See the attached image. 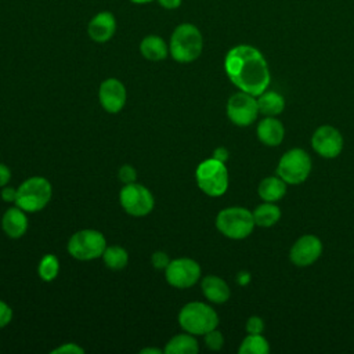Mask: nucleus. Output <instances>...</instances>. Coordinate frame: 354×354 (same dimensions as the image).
<instances>
[{
    "label": "nucleus",
    "instance_id": "4c0bfd02",
    "mask_svg": "<svg viewBox=\"0 0 354 354\" xmlns=\"http://www.w3.org/2000/svg\"><path fill=\"white\" fill-rule=\"evenodd\" d=\"M130 1L134 3V4H147V3H151L153 0H130Z\"/></svg>",
    "mask_w": 354,
    "mask_h": 354
},
{
    "label": "nucleus",
    "instance_id": "7ed1b4c3",
    "mask_svg": "<svg viewBox=\"0 0 354 354\" xmlns=\"http://www.w3.org/2000/svg\"><path fill=\"white\" fill-rule=\"evenodd\" d=\"M178 324L191 335H205L217 328L218 315L210 306L201 301H192L180 310Z\"/></svg>",
    "mask_w": 354,
    "mask_h": 354
},
{
    "label": "nucleus",
    "instance_id": "2eb2a0df",
    "mask_svg": "<svg viewBox=\"0 0 354 354\" xmlns=\"http://www.w3.org/2000/svg\"><path fill=\"white\" fill-rule=\"evenodd\" d=\"M116 32V18L111 11L97 12L87 25L88 37L95 43L109 41Z\"/></svg>",
    "mask_w": 354,
    "mask_h": 354
},
{
    "label": "nucleus",
    "instance_id": "393cba45",
    "mask_svg": "<svg viewBox=\"0 0 354 354\" xmlns=\"http://www.w3.org/2000/svg\"><path fill=\"white\" fill-rule=\"evenodd\" d=\"M105 266L111 270H122L127 264L129 254L122 246H106L102 253Z\"/></svg>",
    "mask_w": 354,
    "mask_h": 354
},
{
    "label": "nucleus",
    "instance_id": "dca6fc26",
    "mask_svg": "<svg viewBox=\"0 0 354 354\" xmlns=\"http://www.w3.org/2000/svg\"><path fill=\"white\" fill-rule=\"evenodd\" d=\"M283 136V124L274 116H267L257 124V137L264 145L277 147L282 142Z\"/></svg>",
    "mask_w": 354,
    "mask_h": 354
},
{
    "label": "nucleus",
    "instance_id": "39448f33",
    "mask_svg": "<svg viewBox=\"0 0 354 354\" xmlns=\"http://www.w3.org/2000/svg\"><path fill=\"white\" fill-rule=\"evenodd\" d=\"M53 195L51 184L44 177H30L17 189L15 203L28 213H35L46 207Z\"/></svg>",
    "mask_w": 354,
    "mask_h": 354
},
{
    "label": "nucleus",
    "instance_id": "7c9ffc66",
    "mask_svg": "<svg viewBox=\"0 0 354 354\" xmlns=\"http://www.w3.org/2000/svg\"><path fill=\"white\" fill-rule=\"evenodd\" d=\"M51 353L53 354H82V353H84V350L75 343H65V344L54 348Z\"/></svg>",
    "mask_w": 354,
    "mask_h": 354
},
{
    "label": "nucleus",
    "instance_id": "cd10ccee",
    "mask_svg": "<svg viewBox=\"0 0 354 354\" xmlns=\"http://www.w3.org/2000/svg\"><path fill=\"white\" fill-rule=\"evenodd\" d=\"M245 328H246V332H248V333H250V335H259V333H261L263 329H264V322H263V319H261L260 317L253 315V317H250V318L248 319Z\"/></svg>",
    "mask_w": 354,
    "mask_h": 354
},
{
    "label": "nucleus",
    "instance_id": "0eeeda50",
    "mask_svg": "<svg viewBox=\"0 0 354 354\" xmlns=\"http://www.w3.org/2000/svg\"><path fill=\"white\" fill-rule=\"evenodd\" d=\"M311 171L310 155L301 148H293L279 159L277 173L286 184H300L307 180Z\"/></svg>",
    "mask_w": 354,
    "mask_h": 354
},
{
    "label": "nucleus",
    "instance_id": "c756f323",
    "mask_svg": "<svg viewBox=\"0 0 354 354\" xmlns=\"http://www.w3.org/2000/svg\"><path fill=\"white\" fill-rule=\"evenodd\" d=\"M151 261H152V266H153L156 270H163V268H166V267L169 266L170 259H169V256H167L165 252H155V253L152 254Z\"/></svg>",
    "mask_w": 354,
    "mask_h": 354
},
{
    "label": "nucleus",
    "instance_id": "aec40b11",
    "mask_svg": "<svg viewBox=\"0 0 354 354\" xmlns=\"http://www.w3.org/2000/svg\"><path fill=\"white\" fill-rule=\"evenodd\" d=\"M257 192L264 202H277L286 194V183L278 177H266L260 181Z\"/></svg>",
    "mask_w": 354,
    "mask_h": 354
},
{
    "label": "nucleus",
    "instance_id": "20e7f679",
    "mask_svg": "<svg viewBox=\"0 0 354 354\" xmlns=\"http://www.w3.org/2000/svg\"><path fill=\"white\" fill-rule=\"evenodd\" d=\"M254 225L253 213L246 207H225L218 212L216 217L217 230L231 239H243L249 236Z\"/></svg>",
    "mask_w": 354,
    "mask_h": 354
},
{
    "label": "nucleus",
    "instance_id": "1a4fd4ad",
    "mask_svg": "<svg viewBox=\"0 0 354 354\" xmlns=\"http://www.w3.org/2000/svg\"><path fill=\"white\" fill-rule=\"evenodd\" d=\"M122 207L131 216H145L153 209V196L142 184H126L119 195Z\"/></svg>",
    "mask_w": 354,
    "mask_h": 354
},
{
    "label": "nucleus",
    "instance_id": "9b49d317",
    "mask_svg": "<svg viewBox=\"0 0 354 354\" xmlns=\"http://www.w3.org/2000/svg\"><path fill=\"white\" fill-rule=\"evenodd\" d=\"M165 275L169 285L178 289H185L198 282L201 277V267L192 259H176L171 260L165 268Z\"/></svg>",
    "mask_w": 354,
    "mask_h": 354
},
{
    "label": "nucleus",
    "instance_id": "f03ea898",
    "mask_svg": "<svg viewBox=\"0 0 354 354\" xmlns=\"http://www.w3.org/2000/svg\"><path fill=\"white\" fill-rule=\"evenodd\" d=\"M203 50V37L201 30L189 22L180 24L174 28L170 41L169 54L180 64L195 61Z\"/></svg>",
    "mask_w": 354,
    "mask_h": 354
},
{
    "label": "nucleus",
    "instance_id": "c9c22d12",
    "mask_svg": "<svg viewBox=\"0 0 354 354\" xmlns=\"http://www.w3.org/2000/svg\"><path fill=\"white\" fill-rule=\"evenodd\" d=\"M213 158L224 163V162L228 159V151H227L224 147H218V148H216V149H214V152H213Z\"/></svg>",
    "mask_w": 354,
    "mask_h": 354
},
{
    "label": "nucleus",
    "instance_id": "c85d7f7f",
    "mask_svg": "<svg viewBox=\"0 0 354 354\" xmlns=\"http://www.w3.org/2000/svg\"><path fill=\"white\" fill-rule=\"evenodd\" d=\"M119 178H120V181L124 183V184H131V183H134L136 178H137V171H136V169H134L133 166L124 165V166H122L120 170H119Z\"/></svg>",
    "mask_w": 354,
    "mask_h": 354
},
{
    "label": "nucleus",
    "instance_id": "2f4dec72",
    "mask_svg": "<svg viewBox=\"0 0 354 354\" xmlns=\"http://www.w3.org/2000/svg\"><path fill=\"white\" fill-rule=\"evenodd\" d=\"M11 318H12L11 307L7 303L0 300V328H4L6 325H8Z\"/></svg>",
    "mask_w": 354,
    "mask_h": 354
},
{
    "label": "nucleus",
    "instance_id": "f3484780",
    "mask_svg": "<svg viewBox=\"0 0 354 354\" xmlns=\"http://www.w3.org/2000/svg\"><path fill=\"white\" fill-rule=\"evenodd\" d=\"M1 228L10 238H21L28 230V218L21 207H10L1 218Z\"/></svg>",
    "mask_w": 354,
    "mask_h": 354
},
{
    "label": "nucleus",
    "instance_id": "4be33fe9",
    "mask_svg": "<svg viewBox=\"0 0 354 354\" xmlns=\"http://www.w3.org/2000/svg\"><path fill=\"white\" fill-rule=\"evenodd\" d=\"M259 112L266 116H277L285 109V100L275 91H264L257 100Z\"/></svg>",
    "mask_w": 354,
    "mask_h": 354
},
{
    "label": "nucleus",
    "instance_id": "423d86ee",
    "mask_svg": "<svg viewBox=\"0 0 354 354\" xmlns=\"http://www.w3.org/2000/svg\"><path fill=\"white\" fill-rule=\"evenodd\" d=\"M198 187L209 196H220L228 188V171L223 162L212 158L196 167Z\"/></svg>",
    "mask_w": 354,
    "mask_h": 354
},
{
    "label": "nucleus",
    "instance_id": "5701e85b",
    "mask_svg": "<svg viewBox=\"0 0 354 354\" xmlns=\"http://www.w3.org/2000/svg\"><path fill=\"white\" fill-rule=\"evenodd\" d=\"M253 213L254 224L259 227H271L281 218V210L274 202H264L259 205Z\"/></svg>",
    "mask_w": 354,
    "mask_h": 354
},
{
    "label": "nucleus",
    "instance_id": "bb28decb",
    "mask_svg": "<svg viewBox=\"0 0 354 354\" xmlns=\"http://www.w3.org/2000/svg\"><path fill=\"white\" fill-rule=\"evenodd\" d=\"M205 343H206L207 348L217 351L224 344V336L217 329H213V330L205 333Z\"/></svg>",
    "mask_w": 354,
    "mask_h": 354
},
{
    "label": "nucleus",
    "instance_id": "f8f14e48",
    "mask_svg": "<svg viewBox=\"0 0 354 354\" xmlns=\"http://www.w3.org/2000/svg\"><path fill=\"white\" fill-rule=\"evenodd\" d=\"M313 149L322 158H336L343 149V137L340 131L329 124L318 127L311 137Z\"/></svg>",
    "mask_w": 354,
    "mask_h": 354
},
{
    "label": "nucleus",
    "instance_id": "72a5a7b5",
    "mask_svg": "<svg viewBox=\"0 0 354 354\" xmlns=\"http://www.w3.org/2000/svg\"><path fill=\"white\" fill-rule=\"evenodd\" d=\"M1 196L6 202H15L17 199V189L12 187H6L1 191Z\"/></svg>",
    "mask_w": 354,
    "mask_h": 354
},
{
    "label": "nucleus",
    "instance_id": "9d476101",
    "mask_svg": "<svg viewBox=\"0 0 354 354\" xmlns=\"http://www.w3.org/2000/svg\"><path fill=\"white\" fill-rule=\"evenodd\" d=\"M257 115L259 106L254 95L239 91L230 97L227 102V116L234 124L241 127L249 126L256 120Z\"/></svg>",
    "mask_w": 354,
    "mask_h": 354
},
{
    "label": "nucleus",
    "instance_id": "f704fd0d",
    "mask_svg": "<svg viewBox=\"0 0 354 354\" xmlns=\"http://www.w3.org/2000/svg\"><path fill=\"white\" fill-rule=\"evenodd\" d=\"M158 3L165 10H177L181 6L183 0H158Z\"/></svg>",
    "mask_w": 354,
    "mask_h": 354
},
{
    "label": "nucleus",
    "instance_id": "412c9836",
    "mask_svg": "<svg viewBox=\"0 0 354 354\" xmlns=\"http://www.w3.org/2000/svg\"><path fill=\"white\" fill-rule=\"evenodd\" d=\"M166 354H196L198 342L191 333H181L170 339L163 350Z\"/></svg>",
    "mask_w": 354,
    "mask_h": 354
},
{
    "label": "nucleus",
    "instance_id": "4468645a",
    "mask_svg": "<svg viewBox=\"0 0 354 354\" xmlns=\"http://www.w3.org/2000/svg\"><path fill=\"white\" fill-rule=\"evenodd\" d=\"M101 106L109 113H118L126 104L127 93L123 83L118 79H106L101 83L98 91Z\"/></svg>",
    "mask_w": 354,
    "mask_h": 354
},
{
    "label": "nucleus",
    "instance_id": "6ab92c4d",
    "mask_svg": "<svg viewBox=\"0 0 354 354\" xmlns=\"http://www.w3.org/2000/svg\"><path fill=\"white\" fill-rule=\"evenodd\" d=\"M140 53L148 61H162L169 55V46L158 35H148L140 43Z\"/></svg>",
    "mask_w": 354,
    "mask_h": 354
},
{
    "label": "nucleus",
    "instance_id": "a211bd4d",
    "mask_svg": "<svg viewBox=\"0 0 354 354\" xmlns=\"http://www.w3.org/2000/svg\"><path fill=\"white\" fill-rule=\"evenodd\" d=\"M202 292L212 303H225L230 299V288L224 279L216 275H207L202 279Z\"/></svg>",
    "mask_w": 354,
    "mask_h": 354
},
{
    "label": "nucleus",
    "instance_id": "473e14b6",
    "mask_svg": "<svg viewBox=\"0 0 354 354\" xmlns=\"http://www.w3.org/2000/svg\"><path fill=\"white\" fill-rule=\"evenodd\" d=\"M10 178H11L10 169L6 165L0 163V188L6 187V184L10 181Z\"/></svg>",
    "mask_w": 354,
    "mask_h": 354
},
{
    "label": "nucleus",
    "instance_id": "6e6552de",
    "mask_svg": "<svg viewBox=\"0 0 354 354\" xmlns=\"http://www.w3.org/2000/svg\"><path fill=\"white\" fill-rule=\"evenodd\" d=\"M106 248L105 236L97 230H80L68 242V252L77 260H93L101 257Z\"/></svg>",
    "mask_w": 354,
    "mask_h": 354
},
{
    "label": "nucleus",
    "instance_id": "e433bc0d",
    "mask_svg": "<svg viewBox=\"0 0 354 354\" xmlns=\"http://www.w3.org/2000/svg\"><path fill=\"white\" fill-rule=\"evenodd\" d=\"M147 353H153V354H162V350H159V348H144V350H141V354H147Z\"/></svg>",
    "mask_w": 354,
    "mask_h": 354
},
{
    "label": "nucleus",
    "instance_id": "b1692460",
    "mask_svg": "<svg viewBox=\"0 0 354 354\" xmlns=\"http://www.w3.org/2000/svg\"><path fill=\"white\" fill-rule=\"evenodd\" d=\"M239 354H268L270 353V344L266 337L259 335H248L241 346H239Z\"/></svg>",
    "mask_w": 354,
    "mask_h": 354
},
{
    "label": "nucleus",
    "instance_id": "a878e982",
    "mask_svg": "<svg viewBox=\"0 0 354 354\" xmlns=\"http://www.w3.org/2000/svg\"><path fill=\"white\" fill-rule=\"evenodd\" d=\"M58 271H59V261L54 254H46L41 257L39 263V277L43 281L50 282L55 279V277L58 275Z\"/></svg>",
    "mask_w": 354,
    "mask_h": 354
},
{
    "label": "nucleus",
    "instance_id": "ddd939ff",
    "mask_svg": "<svg viewBox=\"0 0 354 354\" xmlns=\"http://www.w3.org/2000/svg\"><path fill=\"white\" fill-rule=\"evenodd\" d=\"M322 253V242L315 235L300 236L290 248V261L297 267H307L315 263Z\"/></svg>",
    "mask_w": 354,
    "mask_h": 354
},
{
    "label": "nucleus",
    "instance_id": "f257e3e1",
    "mask_svg": "<svg viewBox=\"0 0 354 354\" xmlns=\"http://www.w3.org/2000/svg\"><path fill=\"white\" fill-rule=\"evenodd\" d=\"M224 69L230 80L254 97L263 94L270 84V71L263 54L249 44L232 47L224 58Z\"/></svg>",
    "mask_w": 354,
    "mask_h": 354
}]
</instances>
